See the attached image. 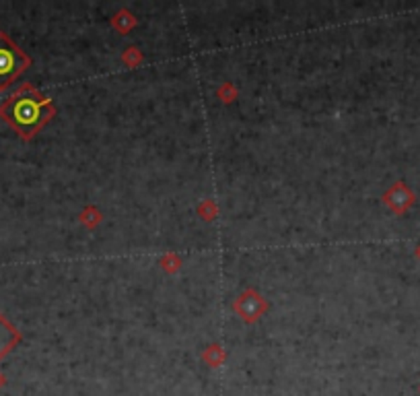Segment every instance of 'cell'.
Here are the masks:
<instances>
[{
  "label": "cell",
  "mask_w": 420,
  "mask_h": 396,
  "mask_svg": "<svg viewBox=\"0 0 420 396\" xmlns=\"http://www.w3.org/2000/svg\"><path fill=\"white\" fill-rule=\"evenodd\" d=\"M52 111L54 110L48 97L40 95L33 87L25 85L0 108V116L21 136L29 138L50 120Z\"/></svg>",
  "instance_id": "1"
},
{
  "label": "cell",
  "mask_w": 420,
  "mask_h": 396,
  "mask_svg": "<svg viewBox=\"0 0 420 396\" xmlns=\"http://www.w3.org/2000/svg\"><path fill=\"white\" fill-rule=\"evenodd\" d=\"M27 66L29 58L23 54L21 48L0 33V89L9 87Z\"/></svg>",
  "instance_id": "2"
},
{
  "label": "cell",
  "mask_w": 420,
  "mask_h": 396,
  "mask_svg": "<svg viewBox=\"0 0 420 396\" xmlns=\"http://www.w3.org/2000/svg\"><path fill=\"white\" fill-rule=\"evenodd\" d=\"M387 202L392 204L394 211L404 213V211L414 202V194H412L404 184H396V186L392 188V192L387 194Z\"/></svg>",
  "instance_id": "3"
},
{
  "label": "cell",
  "mask_w": 420,
  "mask_h": 396,
  "mask_svg": "<svg viewBox=\"0 0 420 396\" xmlns=\"http://www.w3.org/2000/svg\"><path fill=\"white\" fill-rule=\"evenodd\" d=\"M19 339H21L19 332L13 329V326L4 320V316L0 314V359L19 343Z\"/></svg>",
  "instance_id": "4"
},
{
  "label": "cell",
  "mask_w": 420,
  "mask_h": 396,
  "mask_svg": "<svg viewBox=\"0 0 420 396\" xmlns=\"http://www.w3.org/2000/svg\"><path fill=\"white\" fill-rule=\"evenodd\" d=\"M416 254H419V258H420V246H419V250H416Z\"/></svg>",
  "instance_id": "5"
}]
</instances>
